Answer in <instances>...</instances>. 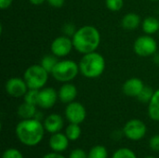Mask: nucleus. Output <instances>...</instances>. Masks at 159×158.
Wrapping results in <instances>:
<instances>
[{
	"label": "nucleus",
	"mask_w": 159,
	"mask_h": 158,
	"mask_svg": "<svg viewBox=\"0 0 159 158\" xmlns=\"http://www.w3.org/2000/svg\"><path fill=\"white\" fill-rule=\"evenodd\" d=\"M48 74L49 73L43 68L41 64H34L25 70L23 79L29 88L41 89L45 88L48 79Z\"/></svg>",
	"instance_id": "obj_5"
},
{
	"label": "nucleus",
	"mask_w": 159,
	"mask_h": 158,
	"mask_svg": "<svg viewBox=\"0 0 159 158\" xmlns=\"http://www.w3.org/2000/svg\"><path fill=\"white\" fill-rule=\"evenodd\" d=\"M58 96L61 102L68 104L72 102H75L77 96V88L74 84L70 82L63 83L58 91Z\"/></svg>",
	"instance_id": "obj_14"
},
{
	"label": "nucleus",
	"mask_w": 159,
	"mask_h": 158,
	"mask_svg": "<svg viewBox=\"0 0 159 158\" xmlns=\"http://www.w3.org/2000/svg\"><path fill=\"white\" fill-rule=\"evenodd\" d=\"M142 27L146 34H153L159 31V20L155 17H147L142 22Z\"/></svg>",
	"instance_id": "obj_19"
},
{
	"label": "nucleus",
	"mask_w": 159,
	"mask_h": 158,
	"mask_svg": "<svg viewBox=\"0 0 159 158\" xmlns=\"http://www.w3.org/2000/svg\"><path fill=\"white\" fill-rule=\"evenodd\" d=\"M72 40L74 48L84 55L96 51L101 43V34L96 27L85 25L76 30Z\"/></svg>",
	"instance_id": "obj_2"
},
{
	"label": "nucleus",
	"mask_w": 159,
	"mask_h": 158,
	"mask_svg": "<svg viewBox=\"0 0 159 158\" xmlns=\"http://www.w3.org/2000/svg\"><path fill=\"white\" fill-rule=\"evenodd\" d=\"M149 1H153V2H155V1H159V0H149Z\"/></svg>",
	"instance_id": "obj_37"
},
{
	"label": "nucleus",
	"mask_w": 159,
	"mask_h": 158,
	"mask_svg": "<svg viewBox=\"0 0 159 158\" xmlns=\"http://www.w3.org/2000/svg\"><path fill=\"white\" fill-rule=\"evenodd\" d=\"M105 4L109 10L116 12L123 7L124 0H105Z\"/></svg>",
	"instance_id": "obj_26"
},
{
	"label": "nucleus",
	"mask_w": 159,
	"mask_h": 158,
	"mask_svg": "<svg viewBox=\"0 0 159 158\" xmlns=\"http://www.w3.org/2000/svg\"><path fill=\"white\" fill-rule=\"evenodd\" d=\"M147 128L140 119H131L123 128V134L130 141H140L146 135Z\"/></svg>",
	"instance_id": "obj_7"
},
{
	"label": "nucleus",
	"mask_w": 159,
	"mask_h": 158,
	"mask_svg": "<svg viewBox=\"0 0 159 158\" xmlns=\"http://www.w3.org/2000/svg\"><path fill=\"white\" fill-rule=\"evenodd\" d=\"M79 71L83 76L89 79L100 77L105 70L103 56L96 51L84 54L79 63Z\"/></svg>",
	"instance_id": "obj_3"
},
{
	"label": "nucleus",
	"mask_w": 159,
	"mask_h": 158,
	"mask_svg": "<svg viewBox=\"0 0 159 158\" xmlns=\"http://www.w3.org/2000/svg\"><path fill=\"white\" fill-rule=\"evenodd\" d=\"M134 52L141 57H149L157 53V43L150 34L139 36L133 45Z\"/></svg>",
	"instance_id": "obj_6"
},
{
	"label": "nucleus",
	"mask_w": 159,
	"mask_h": 158,
	"mask_svg": "<svg viewBox=\"0 0 159 158\" xmlns=\"http://www.w3.org/2000/svg\"><path fill=\"white\" fill-rule=\"evenodd\" d=\"M143 88H144V84L142 79L137 77H132L128 79L123 84L122 91L126 96L137 98Z\"/></svg>",
	"instance_id": "obj_12"
},
{
	"label": "nucleus",
	"mask_w": 159,
	"mask_h": 158,
	"mask_svg": "<svg viewBox=\"0 0 159 158\" xmlns=\"http://www.w3.org/2000/svg\"><path fill=\"white\" fill-rule=\"evenodd\" d=\"M45 127L41 121L31 118L22 119L16 127L18 140L26 146H35L41 142L45 134Z\"/></svg>",
	"instance_id": "obj_1"
},
{
	"label": "nucleus",
	"mask_w": 159,
	"mask_h": 158,
	"mask_svg": "<svg viewBox=\"0 0 159 158\" xmlns=\"http://www.w3.org/2000/svg\"><path fill=\"white\" fill-rule=\"evenodd\" d=\"M65 134L70 141L78 140L79 137L81 136V128L79 124L70 123L65 129Z\"/></svg>",
	"instance_id": "obj_20"
},
{
	"label": "nucleus",
	"mask_w": 159,
	"mask_h": 158,
	"mask_svg": "<svg viewBox=\"0 0 159 158\" xmlns=\"http://www.w3.org/2000/svg\"><path fill=\"white\" fill-rule=\"evenodd\" d=\"M76 28L75 26L72 23V22H68L65 23L62 27V32L64 34V35H67L69 37H73V35L75 34V33L76 32Z\"/></svg>",
	"instance_id": "obj_28"
},
{
	"label": "nucleus",
	"mask_w": 159,
	"mask_h": 158,
	"mask_svg": "<svg viewBox=\"0 0 159 158\" xmlns=\"http://www.w3.org/2000/svg\"><path fill=\"white\" fill-rule=\"evenodd\" d=\"M2 158H23V156L19 150L15 148H9L3 153Z\"/></svg>",
	"instance_id": "obj_27"
},
{
	"label": "nucleus",
	"mask_w": 159,
	"mask_h": 158,
	"mask_svg": "<svg viewBox=\"0 0 159 158\" xmlns=\"http://www.w3.org/2000/svg\"><path fill=\"white\" fill-rule=\"evenodd\" d=\"M31 4L34 5V6H39V5H42L43 3H45V1L47 0H29Z\"/></svg>",
	"instance_id": "obj_34"
},
{
	"label": "nucleus",
	"mask_w": 159,
	"mask_h": 158,
	"mask_svg": "<svg viewBox=\"0 0 159 158\" xmlns=\"http://www.w3.org/2000/svg\"><path fill=\"white\" fill-rule=\"evenodd\" d=\"M44 127L46 131L54 134L60 132L63 128V118L58 114H51L44 119Z\"/></svg>",
	"instance_id": "obj_15"
},
{
	"label": "nucleus",
	"mask_w": 159,
	"mask_h": 158,
	"mask_svg": "<svg viewBox=\"0 0 159 158\" xmlns=\"http://www.w3.org/2000/svg\"><path fill=\"white\" fill-rule=\"evenodd\" d=\"M69 141L70 140L67 138L66 134L57 132V133L52 134L51 137L49 138L48 145L53 152L61 153L68 148Z\"/></svg>",
	"instance_id": "obj_13"
},
{
	"label": "nucleus",
	"mask_w": 159,
	"mask_h": 158,
	"mask_svg": "<svg viewBox=\"0 0 159 158\" xmlns=\"http://www.w3.org/2000/svg\"><path fill=\"white\" fill-rule=\"evenodd\" d=\"M34 118H35V119H37V120L41 121V120H42V118H43V115H42V113H41V112H39V111H37Z\"/></svg>",
	"instance_id": "obj_35"
},
{
	"label": "nucleus",
	"mask_w": 159,
	"mask_h": 158,
	"mask_svg": "<svg viewBox=\"0 0 159 158\" xmlns=\"http://www.w3.org/2000/svg\"><path fill=\"white\" fill-rule=\"evenodd\" d=\"M74 45L72 37L67 35H61L56 37L50 45L51 53L58 58H63L69 55Z\"/></svg>",
	"instance_id": "obj_8"
},
{
	"label": "nucleus",
	"mask_w": 159,
	"mask_h": 158,
	"mask_svg": "<svg viewBox=\"0 0 159 158\" xmlns=\"http://www.w3.org/2000/svg\"><path fill=\"white\" fill-rule=\"evenodd\" d=\"M88 156L89 158H108V152L104 146L96 145L91 148Z\"/></svg>",
	"instance_id": "obj_22"
},
{
	"label": "nucleus",
	"mask_w": 159,
	"mask_h": 158,
	"mask_svg": "<svg viewBox=\"0 0 159 158\" xmlns=\"http://www.w3.org/2000/svg\"><path fill=\"white\" fill-rule=\"evenodd\" d=\"M140 24H141V17L139 14L134 12H129L126 14L121 20L122 27L128 31H131L138 28Z\"/></svg>",
	"instance_id": "obj_16"
},
{
	"label": "nucleus",
	"mask_w": 159,
	"mask_h": 158,
	"mask_svg": "<svg viewBox=\"0 0 159 158\" xmlns=\"http://www.w3.org/2000/svg\"><path fill=\"white\" fill-rule=\"evenodd\" d=\"M69 158H89V156L82 149H75L71 152Z\"/></svg>",
	"instance_id": "obj_30"
},
{
	"label": "nucleus",
	"mask_w": 159,
	"mask_h": 158,
	"mask_svg": "<svg viewBox=\"0 0 159 158\" xmlns=\"http://www.w3.org/2000/svg\"><path fill=\"white\" fill-rule=\"evenodd\" d=\"M79 71V65L72 60L59 61L51 72L53 78L61 83H67L74 80Z\"/></svg>",
	"instance_id": "obj_4"
},
{
	"label": "nucleus",
	"mask_w": 159,
	"mask_h": 158,
	"mask_svg": "<svg viewBox=\"0 0 159 158\" xmlns=\"http://www.w3.org/2000/svg\"><path fill=\"white\" fill-rule=\"evenodd\" d=\"M144 158H156V157H154V156H146V157H144Z\"/></svg>",
	"instance_id": "obj_36"
},
{
	"label": "nucleus",
	"mask_w": 159,
	"mask_h": 158,
	"mask_svg": "<svg viewBox=\"0 0 159 158\" xmlns=\"http://www.w3.org/2000/svg\"><path fill=\"white\" fill-rule=\"evenodd\" d=\"M155 91L151 87L148 86H144V88H143V90L141 91V93L138 95L137 99L139 102H143V103H149V102L151 101L153 95H154Z\"/></svg>",
	"instance_id": "obj_23"
},
{
	"label": "nucleus",
	"mask_w": 159,
	"mask_h": 158,
	"mask_svg": "<svg viewBox=\"0 0 159 158\" xmlns=\"http://www.w3.org/2000/svg\"><path fill=\"white\" fill-rule=\"evenodd\" d=\"M42 158H65L62 155H61L60 153L57 152H53V153H48L47 155H45Z\"/></svg>",
	"instance_id": "obj_33"
},
{
	"label": "nucleus",
	"mask_w": 159,
	"mask_h": 158,
	"mask_svg": "<svg viewBox=\"0 0 159 158\" xmlns=\"http://www.w3.org/2000/svg\"><path fill=\"white\" fill-rule=\"evenodd\" d=\"M58 99V92L53 88H43L39 89L37 106L43 109H50L55 105Z\"/></svg>",
	"instance_id": "obj_11"
},
{
	"label": "nucleus",
	"mask_w": 159,
	"mask_h": 158,
	"mask_svg": "<svg viewBox=\"0 0 159 158\" xmlns=\"http://www.w3.org/2000/svg\"><path fill=\"white\" fill-rule=\"evenodd\" d=\"M13 0H0V8L2 10L7 9L10 7V5L12 4Z\"/></svg>",
	"instance_id": "obj_32"
},
{
	"label": "nucleus",
	"mask_w": 159,
	"mask_h": 158,
	"mask_svg": "<svg viewBox=\"0 0 159 158\" xmlns=\"http://www.w3.org/2000/svg\"><path fill=\"white\" fill-rule=\"evenodd\" d=\"M36 105L30 104L28 102H23L18 107L17 113L21 119H31L34 118L36 114Z\"/></svg>",
	"instance_id": "obj_17"
},
{
	"label": "nucleus",
	"mask_w": 159,
	"mask_h": 158,
	"mask_svg": "<svg viewBox=\"0 0 159 158\" xmlns=\"http://www.w3.org/2000/svg\"><path fill=\"white\" fill-rule=\"evenodd\" d=\"M5 89L9 96L13 98H20L25 95L29 88L24 79L20 77H12L6 82Z\"/></svg>",
	"instance_id": "obj_10"
},
{
	"label": "nucleus",
	"mask_w": 159,
	"mask_h": 158,
	"mask_svg": "<svg viewBox=\"0 0 159 158\" xmlns=\"http://www.w3.org/2000/svg\"><path fill=\"white\" fill-rule=\"evenodd\" d=\"M148 115L154 121H159V89H157L149 102Z\"/></svg>",
	"instance_id": "obj_18"
},
{
	"label": "nucleus",
	"mask_w": 159,
	"mask_h": 158,
	"mask_svg": "<svg viewBox=\"0 0 159 158\" xmlns=\"http://www.w3.org/2000/svg\"><path fill=\"white\" fill-rule=\"evenodd\" d=\"M112 158H137L135 153L128 148H120L116 150Z\"/></svg>",
	"instance_id": "obj_25"
},
{
	"label": "nucleus",
	"mask_w": 159,
	"mask_h": 158,
	"mask_svg": "<svg viewBox=\"0 0 159 158\" xmlns=\"http://www.w3.org/2000/svg\"><path fill=\"white\" fill-rule=\"evenodd\" d=\"M38 93H39V89L29 88V89L27 90V92L25 93V95L23 96L24 102H28V103H30V104L37 105Z\"/></svg>",
	"instance_id": "obj_24"
},
{
	"label": "nucleus",
	"mask_w": 159,
	"mask_h": 158,
	"mask_svg": "<svg viewBox=\"0 0 159 158\" xmlns=\"http://www.w3.org/2000/svg\"><path fill=\"white\" fill-rule=\"evenodd\" d=\"M59 61L58 57H56L55 55H46L42 58L40 64L42 65L43 68H45L49 74H51L52 70L54 69L55 65L57 64V62Z\"/></svg>",
	"instance_id": "obj_21"
},
{
	"label": "nucleus",
	"mask_w": 159,
	"mask_h": 158,
	"mask_svg": "<svg viewBox=\"0 0 159 158\" xmlns=\"http://www.w3.org/2000/svg\"><path fill=\"white\" fill-rule=\"evenodd\" d=\"M149 146L154 152H159V135H155L150 139Z\"/></svg>",
	"instance_id": "obj_29"
},
{
	"label": "nucleus",
	"mask_w": 159,
	"mask_h": 158,
	"mask_svg": "<svg viewBox=\"0 0 159 158\" xmlns=\"http://www.w3.org/2000/svg\"><path fill=\"white\" fill-rule=\"evenodd\" d=\"M64 1L65 0H47L48 4L55 8H60L64 5Z\"/></svg>",
	"instance_id": "obj_31"
},
{
	"label": "nucleus",
	"mask_w": 159,
	"mask_h": 158,
	"mask_svg": "<svg viewBox=\"0 0 159 158\" xmlns=\"http://www.w3.org/2000/svg\"><path fill=\"white\" fill-rule=\"evenodd\" d=\"M65 117L70 123L81 124L87 116V111L84 105L78 102H72L65 108Z\"/></svg>",
	"instance_id": "obj_9"
}]
</instances>
